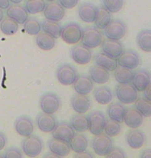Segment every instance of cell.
I'll return each instance as SVG.
<instances>
[{
  "mask_svg": "<svg viewBox=\"0 0 151 158\" xmlns=\"http://www.w3.org/2000/svg\"><path fill=\"white\" fill-rule=\"evenodd\" d=\"M121 123L118 121H115V120L112 119H106V123L105 126H104V134L109 135V137H116L120 134L121 131Z\"/></svg>",
  "mask_w": 151,
  "mask_h": 158,
  "instance_id": "obj_39",
  "label": "cell"
},
{
  "mask_svg": "<svg viewBox=\"0 0 151 158\" xmlns=\"http://www.w3.org/2000/svg\"><path fill=\"white\" fill-rule=\"evenodd\" d=\"M144 117L141 113L133 107V108H125L124 122L130 128H139L143 124Z\"/></svg>",
  "mask_w": 151,
  "mask_h": 158,
  "instance_id": "obj_22",
  "label": "cell"
},
{
  "mask_svg": "<svg viewBox=\"0 0 151 158\" xmlns=\"http://www.w3.org/2000/svg\"><path fill=\"white\" fill-rule=\"evenodd\" d=\"M76 157H93V153H90V151H83L79 154H76Z\"/></svg>",
  "mask_w": 151,
  "mask_h": 158,
  "instance_id": "obj_48",
  "label": "cell"
},
{
  "mask_svg": "<svg viewBox=\"0 0 151 158\" xmlns=\"http://www.w3.org/2000/svg\"><path fill=\"white\" fill-rule=\"evenodd\" d=\"M72 85L75 93L80 94H89L94 89V82L86 74H77V77Z\"/></svg>",
  "mask_w": 151,
  "mask_h": 158,
  "instance_id": "obj_16",
  "label": "cell"
},
{
  "mask_svg": "<svg viewBox=\"0 0 151 158\" xmlns=\"http://www.w3.org/2000/svg\"><path fill=\"white\" fill-rule=\"evenodd\" d=\"M137 44L144 52H151V30H141L137 35Z\"/></svg>",
  "mask_w": 151,
  "mask_h": 158,
  "instance_id": "obj_34",
  "label": "cell"
},
{
  "mask_svg": "<svg viewBox=\"0 0 151 158\" xmlns=\"http://www.w3.org/2000/svg\"><path fill=\"white\" fill-rule=\"evenodd\" d=\"M0 157H3V153H0Z\"/></svg>",
  "mask_w": 151,
  "mask_h": 158,
  "instance_id": "obj_52",
  "label": "cell"
},
{
  "mask_svg": "<svg viewBox=\"0 0 151 158\" xmlns=\"http://www.w3.org/2000/svg\"><path fill=\"white\" fill-rule=\"evenodd\" d=\"M93 96L97 101V103L101 105H108L113 100V93L108 86L101 84L100 86L94 88L93 89Z\"/></svg>",
  "mask_w": 151,
  "mask_h": 158,
  "instance_id": "obj_27",
  "label": "cell"
},
{
  "mask_svg": "<svg viewBox=\"0 0 151 158\" xmlns=\"http://www.w3.org/2000/svg\"><path fill=\"white\" fill-rule=\"evenodd\" d=\"M59 2L65 9H72L79 3V0H59Z\"/></svg>",
  "mask_w": 151,
  "mask_h": 158,
  "instance_id": "obj_43",
  "label": "cell"
},
{
  "mask_svg": "<svg viewBox=\"0 0 151 158\" xmlns=\"http://www.w3.org/2000/svg\"><path fill=\"white\" fill-rule=\"evenodd\" d=\"M93 150L98 156H107L110 153V151L113 149L114 144L111 137L103 134L95 135V138L92 140Z\"/></svg>",
  "mask_w": 151,
  "mask_h": 158,
  "instance_id": "obj_4",
  "label": "cell"
},
{
  "mask_svg": "<svg viewBox=\"0 0 151 158\" xmlns=\"http://www.w3.org/2000/svg\"><path fill=\"white\" fill-rule=\"evenodd\" d=\"M45 1H53V0H45Z\"/></svg>",
  "mask_w": 151,
  "mask_h": 158,
  "instance_id": "obj_53",
  "label": "cell"
},
{
  "mask_svg": "<svg viewBox=\"0 0 151 158\" xmlns=\"http://www.w3.org/2000/svg\"><path fill=\"white\" fill-rule=\"evenodd\" d=\"M115 96L124 105H131L136 102L139 94L132 83H118L115 86Z\"/></svg>",
  "mask_w": 151,
  "mask_h": 158,
  "instance_id": "obj_2",
  "label": "cell"
},
{
  "mask_svg": "<svg viewBox=\"0 0 151 158\" xmlns=\"http://www.w3.org/2000/svg\"><path fill=\"white\" fill-rule=\"evenodd\" d=\"M112 20V14L108 9H106L103 5H101L98 7L97 10V15L95 20V26L100 30H104L106 26L108 25Z\"/></svg>",
  "mask_w": 151,
  "mask_h": 158,
  "instance_id": "obj_31",
  "label": "cell"
},
{
  "mask_svg": "<svg viewBox=\"0 0 151 158\" xmlns=\"http://www.w3.org/2000/svg\"><path fill=\"white\" fill-rule=\"evenodd\" d=\"M72 109L76 113H81V114H86L89 111L90 106H92V102L90 99L87 97V94H76L72 96L70 101Z\"/></svg>",
  "mask_w": 151,
  "mask_h": 158,
  "instance_id": "obj_19",
  "label": "cell"
},
{
  "mask_svg": "<svg viewBox=\"0 0 151 158\" xmlns=\"http://www.w3.org/2000/svg\"><path fill=\"white\" fill-rule=\"evenodd\" d=\"M58 120L53 116V114H48V113L41 112L36 117V125L39 128V131L48 134L55 129Z\"/></svg>",
  "mask_w": 151,
  "mask_h": 158,
  "instance_id": "obj_18",
  "label": "cell"
},
{
  "mask_svg": "<svg viewBox=\"0 0 151 158\" xmlns=\"http://www.w3.org/2000/svg\"><path fill=\"white\" fill-rule=\"evenodd\" d=\"M43 149V142L39 137L31 135L22 141V150L28 157H37L40 155Z\"/></svg>",
  "mask_w": 151,
  "mask_h": 158,
  "instance_id": "obj_3",
  "label": "cell"
},
{
  "mask_svg": "<svg viewBox=\"0 0 151 158\" xmlns=\"http://www.w3.org/2000/svg\"><path fill=\"white\" fill-rule=\"evenodd\" d=\"M23 25L24 31L29 35H36L41 31V22L37 18L29 17Z\"/></svg>",
  "mask_w": 151,
  "mask_h": 158,
  "instance_id": "obj_37",
  "label": "cell"
},
{
  "mask_svg": "<svg viewBox=\"0 0 151 158\" xmlns=\"http://www.w3.org/2000/svg\"><path fill=\"white\" fill-rule=\"evenodd\" d=\"M6 15H7V17L11 18L12 20L17 22L19 25H23L29 18L25 6H22L20 4L9 5V7L6 9Z\"/></svg>",
  "mask_w": 151,
  "mask_h": 158,
  "instance_id": "obj_24",
  "label": "cell"
},
{
  "mask_svg": "<svg viewBox=\"0 0 151 158\" xmlns=\"http://www.w3.org/2000/svg\"><path fill=\"white\" fill-rule=\"evenodd\" d=\"M41 30L43 32L49 34L55 38H59L61 37V32H62V25L59 22L52 21V20H43L41 22Z\"/></svg>",
  "mask_w": 151,
  "mask_h": 158,
  "instance_id": "obj_32",
  "label": "cell"
},
{
  "mask_svg": "<svg viewBox=\"0 0 151 158\" xmlns=\"http://www.w3.org/2000/svg\"><path fill=\"white\" fill-rule=\"evenodd\" d=\"M125 140L128 147L132 149H140L146 143L145 134L142 131H139L138 128H132L125 135Z\"/></svg>",
  "mask_w": 151,
  "mask_h": 158,
  "instance_id": "obj_21",
  "label": "cell"
},
{
  "mask_svg": "<svg viewBox=\"0 0 151 158\" xmlns=\"http://www.w3.org/2000/svg\"><path fill=\"white\" fill-rule=\"evenodd\" d=\"M124 156H125V153L118 147H113V149L110 151V153L107 155V157H124Z\"/></svg>",
  "mask_w": 151,
  "mask_h": 158,
  "instance_id": "obj_44",
  "label": "cell"
},
{
  "mask_svg": "<svg viewBox=\"0 0 151 158\" xmlns=\"http://www.w3.org/2000/svg\"><path fill=\"white\" fill-rule=\"evenodd\" d=\"M89 118V131L92 135H98L104 132V126L106 123V116L101 111H93L87 115Z\"/></svg>",
  "mask_w": 151,
  "mask_h": 158,
  "instance_id": "obj_10",
  "label": "cell"
},
{
  "mask_svg": "<svg viewBox=\"0 0 151 158\" xmlns=\"http://www.w3.org/2000/svg\"><path fill=\"white\" fill-rule=\"evenodd\" d=\"M141 157H151V148H148V149H145L144 151H142V153L140 154Z\"/></svg>",
  "mask_w": 151,
  "mask_h": 158,
  "instance_id": "obj_49",
  "label": "cell"
},
{
  "mask_svg": "<svg viewBox=\"0 0 151 158\" xmlns=\"http://www.w3.org/2000/svg\"><path fill=\"white\" fill-rule=\"evenodd\" d=\"M102 52L109 56H112L114 59H117L124 50V44L120 42V40H113V39H104L101 43Z\"/></svg>",
  "mask_w": 151,
  "mask_h": 158,
  "instance_id": "obj_15",
  "label": "cell"
},
{
  "mask_svg": "<svg viewBox=\"0 0 151 158\" xmlns=\"http://www.w3.org/2000/svg\"><path fill=\"white\" fill-rule=\"evenodd\" d=\"M124 0H102V5L106 9L111 12V14H116L120 11L124 7Z\"/></svg>",
  "mask_w": 151,
  "mask_h": 158,
  "instance_id": "obj_41",
  "label": "cell"
},
{
  "mask_svg": "<svg viewBox=\"0 0 151 158\" xmlns=\"http://www.w3.org/2000/svg\"><path fill=\"white\" fill-rule=\"evenodd\" d=\"M135 108L141 113L143 117H150L151 116V101L146 98H139L135 102Z\"/></svg>",
  "mask_w": 151,
  "mask_h": 158,
  "instance_id": "obj_38",
  "label": "cell"
},
{
  "mask_svg": "<svg viewBox=\"0 0 151 158\" xmlns=\"http://www.w3.org/2000/svg\"><path fill=\"white\" fill-rule=\"evenodd\" d=\"M34 128V121L28 116H21L15 121V129L19 135L22 137H28V135H33Z\"/></svg>",
  "mask_w": 151,
  "mask_h": 158,
  "instance_id": "obj_20",
  "label": "cell"
},
{
  "mask_svg": "<svg viewBox=\"0 0 151 158\" xmlns=\"http://www.w3.org/2000/svg\"><path fill=\"white\" fill-rule=\"evenodd\" d=\"M71 150L76 154H79L83 151L87 150L89 147V140L87 137L82 132H75L74 135L69 142Z\"/></svg>",
  "mask_w": 151,
  "mask_h": 158,
  "instance_id": "obj_25",
  "label": "cell"
},
{
  "mask_svg": "<svg viewBox=\"0 0 151 158\" xmlns=\"http://www.w3.org/2000/svg\"><path fill=\"white\" fill-rule=\"evenodd\" d=\"M82 36V28L77 23H67L62 26L61 37L67 44H76L80 42Z\"/></svg>",
  "mask_w": 151,
  "mask_h": 158,
  "instance_id": "obj_5",
  "label": "cell"
},
{
  "mask_svg": "<svg viewBox=\"0 0 151 158\" xmlns=\"http://www.w3.org/2000/svg\"><path fill=\"white\" fill-rule=\"evenodd\" d=\"M143 97L146 98L147 100L151 101V81H150V83L146 86L145 89L143 90Z\"/></svg>",
  "mask_w": 151,
  "mask_h": 158,
  "instance_id": "obj_45",
  "label": "cell"
},
{
  "mask_svg": "<svg viewBox=\"0 0 151 158\" xmlns=\"http://www.w3.org/2000/svg\"><path fill=\"white\" fill-rule=\"evenodd\" d=\"M127 25L124 22L118 19L111 20V22L107 25L104 29V35L106 38L113 39V40H121L127 34Z\"/></svg>",
  "mask_w": 151,
  "mask_h": 158,
  "instance_id": "obj_7",
  "label": "cell"
},
{
  "mask_svg": "<svg viewBox=\"0 0 151 158\" xmlns=\"http://www.w3.org/2000/svg\"><path fill=\"white\" fill-rule=\"evenodd\" d=\"M80 41L81 44L90 49L99 47L103 41L102 30L98 29L96 26H86L82 29V36Z\"/></svg>",
  "mask_w": 151,
  "mask_h": 158,
  "instance_id": "obj_1",
  "label": "cell"
},
{
  "mask_svg": "<svg viewBox=\"0 0 151 158\" xmlns=\"http://www.w3.org/2000/svg\"><path fill=\"white\" fill-rule=\"evenodd\" d=\"M151 81V74L148 70L143 68L137 69L133 72V79L131 83L138 91H143Z\"/></svg>",
  "mask_w": 151,
  "mask_h": 158,
  "instance_id": "obj_14",
  "label": "cell"
},
{
  "mask_svg": "<svg viewBox=\"0 0 151 158\" xmlns=\"http://www.w3.org/2000/svg\"><path fill=\"white\" fill-rule=\"evenodd\" d=\"M114 79L117 83H131L133 79V70L121 66H117L114 71Z\"/></svg>",
  "mask_w": 151,
  "mask_h": 158,
  "instance_id": "obj_35",
  "label": "cell"
},
{
  "mask_svg": "<svg viewBox=\"0 0 151 158\" xmlns=\"http://www.w3.org/2000/svg\"><path fill=\"white\" fill-rule=\"evenodd\" d=\"M23 156V153L21 152L18 148L15 147H10L8 149L5 150V152L3 153V157H18V158H21Z\"/></svg>",
  "mask_w": 151,
  "mask_h": 158,
  "instance_id": "obj_42",
  "label": "cell"
},
{
  "mask_svg": "<svg viewBox=\"0 0 151 158\" xmlns=\"http://www.w3.org/2000/svg\"><path fill=\"white\" fill-rule=\"evenodd\" d=\"M6 142H7V140H6L5 135L3 134L2 131H0V151H1L2 149H4Z\"/></svg>",
  "mask_w": 151,
  "mask_h": 158,
  "instance_id": "obj_46",
  "label": "cell"
},
{
  "mask_svg": "<svg viewBox=\"0 0 151 158\" xmlns=\"http://www.w3.org/2000/svg\"><path fill=\"white\" fill-rule=\"evenodd\" d=\"M35 42L37 44V46L42 50H52L56 45V38L52 37L49 34L45 32H40L38 34H36L35 37Z\"/></svg>",
  "mask_w": 151,
  "mask_h": 158,
  "instance_id": "obj_30",
  "label": "cell"
},
{
  "mask_svg": "<svg viewBox=\"0 0 151 158\" xmlns=\"http://www.w3.org/2000/svg\"><path fill=\"white\" fill-rule=\"evenodd\" d=\"M97 10H98L97 6L92 4V3L84 2L82 4L79 5L77 14H78V17H79V19L82 22L87 24H92L96 20Z\"/></svg>",
  "mask_w": 151,
  "mask_h": 158,
  "instance_id": "obj_23",
  "label": "cell"
},
{
  "mask_svg": "<svg viewBox=\"0 0 151 158\" xmlns=\"http://www.w3.org/2000/svg\"><path fill=\"white\" fill-rule=\"evenodd\" d=\"M70 124L76 132H84L89 131V118L86 115L81 113H76L72 116Z\"/></svg>",
  "mask_w": 151,
  "mask_h": 158,
  "instance_id": "obj_33",
  "label": "cell"
},
{
  "mask_svg": "<svg viewBox=\"0 0 151 158\" xmlns=\"http://www.w3.org/2000/svg\"><path fill=\"white\" fill-rule=\"evenodd\" d=\"M43 15H44V18L48 19V20L60 22L65 17V8L57 0L48 1L45 4Z\"/></svg>",
  "mask_w": 151,
  "mask_h": 158,
  "instance_id": "obj_12",
  "label": "cell"
},
{
  "mask_svg": "<svg viewBox=\"0 0 151 158\" xmlns=\"http://www.w3.org/2000/svg\"><path fill=\"white\" fill-rule=\"evenodd\" d=\"M116 60H117L118 66L131 69V70L137 69L141 64V58L139 53L133 49H124Z\"/></svg>",
  "mask_w": 151,
  "mask_h": 158,
  "instance_id": "obj_9",
  "label": "cell"
},
{
  "mask_svg": "<svg viewBox=\"0 0 151 158\" xmlns=\"http://www.w3.org/2000/svg\"><path fill=\"white\" fill-rule=\"evenodd\" d=\"M48 149L56 157H66L70 154L71 148L68 142L58 140V139H49L48 142Z\"/></svg>",
  "mask_w": 151,
  "mask_h": 158,
  "instance_id": "obj_17",
  "label": "cell"
},
{
  "mask_svg": "<svg viewBox=\"0 0 151 158\" xmlns=\"http://www.w3.org/2000/svg\"><path fill=\"white\" fill-rule=\"evenodd\" d=\"M52 138L68 142L69 143L72 137L74 135L75 131L71 126L70 123H68L66 121H59V122H57L56 127L52 131Z\"/></svg>",
  "mask_w": 151,
  "mask_h": 158,
  "instance_id": "obj_13",
  "label": "cell"
},
{
  "mask_svg": "<svg viewBox=\"0 0 151 158\" xmlns=\"http://www.w3.org/2000/svg\"><path fill=\"white\" fill-rule=\"evenodd\" d=\"M10 5L9 0H0V8L1 9H7Z\"/></svg>",
  "mask_w": 151,
  "mask_h": 158,
  "instance_id": "obj_47",
  "label": "cell"
},
{
  "mask_svg": "<svg viewBox=\"0 0 151 158\" xmlns=\"http://www.w3.org/2000/svg\"><path fill=\"white\" fill-rule=\"evenodd\" d=\"M94 60H95V63L97 65L101 66L106 70L110 71H114L116 67L118 66L117 64V60L112 58V56H109L108 55L104 53L103 52H101L99 53L94 56Z\"/></svg>",
  "mask_w": 151,
  "mask_h": 158,
  "instance_id": "obj_29",
  "label": "cell"
},
{
  "mask_svg": "<svg viewBox=\"0 0 151 158\" xmlns=\"http://www.w3.org/2000/svg\"><path fill=\"white\" fill-rule=\"evenodd\" d=\"M3 18H4V12H3V9L0 8V22H1Z\"/></svg>",
  "mask_w": 151,
  "mask_h": 158,
  "instance_id": "obj_51",
  "label": "cell"
},
{
  "mask_svg": "<svg viewBox=\"0 0 151 158\" xmlns=\"http://www.w3.org/2000/svg\"><path fill=\"white\" fill-rule=\"evenodd\" d=\"M11 3H14V4H19V3H21L22 1H24V0H9Z\"/></svg>",
  "mask_w": 151,
  "mask_h": 158,
  "instance_id": "obj_50",
  "label": "cell"
},
{
  "mask_svg": "<svg viewBox=\"0 0 151 158\" xmlns=\"http://www.w3.org/2000/svg\"><path fill=\"white\" fill-rule=\"evenodd\" d=\"M89 76L93 80L94 83L104 84V83H106V82H108L110 78V74L108 70H106V69H104L103 67H101V66L95 64L90 68Z\"/></svg>",
  "mask_w": 151,
  "mask_h": 158,
  "instance_id": "obj_26",
  "label": "cell"
},
{
  "mask_svg": "<svg viewBox=\"0 0 151 158\" xmlns=\"http://www.w3.org/2000/svg\"><path fill=\"white\" fill-rule=\"evenodd\" d=\"M45 4V0H27L25 3V8L28 14L36 15L44 10Z\"/></svg>",
  "mask_w": 151,
  "mask_h": 158,
  "instance_id": "obj_40",
  "label": "cell"
},
{
  "mask_svg": "<svg viewBox=\"0 0 151 158\" xmlns=\"http://www.w3.org/2000/svg\"><path fill=\"white\" fill-rule=\"evenodd\" d=\"M70 55L72 60L78 65H86L93 59L92 50L87 48L86 46H84L83 44H75L71 48Z\"/></svg>",
  "mask_w": 151,
  "mask_h": 158,
  "instance_id": "obj_11",
  "label": "cell"
},
{
  "mask_svg": "<svg viewBox=\"0 0 151 158\" xmlns=\"http://www.w3.org/2000/svg\"><path fill=\"white\" fill-rule=\"evenodd\" d=\"M39 106L42 112L55 114L61 108V99L55 93H45L40 98Z\"/></svg>",
  "mask_w": 151,
  "mask_h": 158,
  "instance_id": "obj_6",
  "label": "cell"
},
{
  "mask_svg": "<svg viewBox=\"0 0 151 158\" xmlns=\"http://www.w3.org/2000/svg\"><path fill=\"white\" fill-rule=\"evenodd\" d=\"M19 26L20 25L9 17L3 18L0 22V30L3 34L7 36L14 35V34L17 33L19 30Z\"/></svg>",
  "mask_w": 151,
  "mask_h": 158,
  "instance_id": "obj_36",
  "label": "cell"
},
{
  "mask_svg": "<svg viewBox=\"0 0 151 158\" xmlns=\"http://www.w3.org/2000/svg\"><path fill=\"white\" fill-rule=\"evenodd\" d=\"M125 112V107L122 103L118 102H110L107 107V116L115 121L124 122V116Z\"/></svg>",
  "mask_w": 151,
  "mask_h": 158,
  "instance_id": "obj_28",
  "label": "cell"
},
{
  "mask_svg": "<svg viewBox=\"0 0 151 158\" xmlns=\"http://www.w3.org/2000/svg\"><path fill=\"white\" fill-rule=\"evenodd\" d=\"M56 76L58 81L63 85H72L77 77V70L70 64L60 65L56 72Z\"/></svg>",
  "mask_w": 151,
  "mask_h": 158,
  "instance_id": "obj_8",
  "label": "cell"
}]
</instances>
